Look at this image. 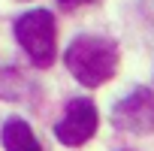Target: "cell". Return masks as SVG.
<instances>
[{"label": "cell", "instance_id": "6", "mask_svg": "<svg viewBox=\"0 0 154 151\" xmlns=\"http://www.w3.org/2000/svg\"><path fill=\"white\" fill-rule=\"evenodd\" d=\"M85 3H94V0H57L60 9H75V6H85Z\"/></svg>", "mask_w": 154, "mask_h": 151}, {"label": "cell", "instance_id": "4", "mask_svg": "<svg viewBox=\"0 0 154 151\" xmlns=\"http://www.w3.org/2000/svg\"><path fill=\"white\" fill-rule=\"evenodd\" d=\"M115 127L130 133H151L154 130V94L148 88H136L130 97H124L112 112Z\"/></svg>", "mask_w": 154, "mask_h": 151}, {"label": "cell", "instance_id": "5", "mask_svg": "<svg viewBox=\"0 0 154 151\" xmlns=\"http://www.w3.org/2000/svg\"><path fill=\"white\" fill-rule=\"evenodd\" d=\"M3 148L6 151H42V145L36 142L30 124L21 121V118H9L3 124Z\"/></svg>", "mask_w": 154, "mask_h": 151}, {"label": "cell", "instance_id": "3", "mask_svg": "<svg viewBox=\"0 0 154 151\" xmlns=\"http://www.w3.org/2000/svg\"><path fill=\"white\" fill-rule=\"evenodd\" d=\"M97 124H100L97 106H94L91 100L79 97V100H69L63 118L54 124V136H57L60 145L75 148V145H85V142L97 133Z\"/></svg>", "mask_w": 154, "mask_h": 151}, {"label": "cell", "instance_id": "2", "mask_svg": "<svg viewBox=\"0 0 154 151\" xmlns=\"http://www.w3.org/2000/svg\"><path fill=\"white\" fill-rule=\"evenodd\" d=\"M15 39L21 42V48L30 54V60L36 66H51L57 45H54V15L48 9H33L24 12L15 21Z\"/></svg>", "mask_w": 154, "mask_h": 151}, {"label": "cell", "instance_id": "1", "mask_svg": "<svg viewBox=\"0 0 154 151\" xmlns=\"http://www.w3.org/2000/svg\"><path fill=\"white\" fill-rule=\"evenodd\" d=\"M66 69L88 88H100L103 82H109L115 69H118V45L109 36H97V33H82L75 36L63 54Z\"/></svg>", "mask_w": 154, "mask_h": 151}]
</instances>
